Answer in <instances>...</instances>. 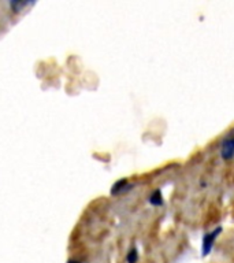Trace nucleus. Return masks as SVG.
<instances>
[{
  "instance_id": "nucleus-6",
  "label": "nucleus",
  "mask_w": 234,
  "mask_h": 263,
  "mask_svg": "<svg viewBox=\"0 0 234 263\" xmlns=\"http://www.w3.org/2000/svg\"><path fill=\"white\" fill-rule=\"evenodd\" d=\"M32 3H22V2H13V3H10V7L15 11V13H19L21 9L23 10V7H26V6H30Z\"/></svg>"
},
{
  "instance_id": "nucleus-3",
  "label": "nucleus",
  "mask_w": 234,
  "mask_h": 263,
  "mask_svg": "<svg viewBox=\"0 0 234 263\" xmlns=\"http://www.w3.org/2000/svg\"><path fill=\"white\" fill-rule=\"evenodd\" d=\"M133 187H135V185L129 183V180L121 179V180H118L117 183H114V185L111 187V191H110V193H111L113 196H117V195H121V193L129 192L130 189H133Z\"/></svg>"
},
{
  "instance_id": "nucleus-4",
  "label": "nucleus",
  "mask_w": 234,
  "mask_h": 263,
  "mask_svg": "<svg viewBox=\"0 0 234 263\" xmlns=\"http://www.w3.org/2000/svg\"><path fill=\"white\" fill-rule=\"evenodd\" d=\"M148 203L153 207H162L164 204V197H163L162 189H153L152 193L149 195Z\"/></svg>"
},
{
  "instance_id": "nucleus-7",
  "label": "nucleus",
  "mask_w": 234,
  "mask_h": 263,
  "mask_svg": "<svg viewBox=\"0 0 234 263\" xmlns=\"http://www.w3.org/2000/svg\"><path fill=\"white\" fill-rule=\"evenodd\" d=\"M68 263H86L85 260H82V259H69Z\"/></svg>"
},
{
  "instance_id": "nucleus-1",
  "label": "nucleus",
  "mask_w": 234,
  "mask_h": 263,
  "mask_svg": "<svg viewBox=\"0 0 234 263\" xmlns=\"http://www.w3.org/2000/svg\"><path fill=\"white\" fill-rule=\"evenodd\" d=\"M222 230H223V227L222 226H216L215 229H212L210 232L204 233V236L202 239V256L203 258H206L208 255L211 254L212 248H214V245L216 243V239L221 236L222 235Z\"/></svg>"
},
{
  "instance_id": "nucleus-2",
  "label": "nucleus",
  "mask_w": 234,
  "mask_h": 263,
  "mask_svg": "<svg viewBox=\"0 0 234 263\" xmlns=\"http://www.w3.org/2000/svg\"><path fill=\"white\" fill-rule=\"evenodd\" d=\"M221 158L225 162H230L234 159V133L227 134L221 143L219 150Z\"/></svg>"
},
{
  "instance_id": "nucleus-5",
  "label": "nucleus",
  "mask_w": 234,
  "mask_h": 263,
  "mask_svg": "<svg viewBox=\"0 0 234 263\" xmlns=\"http://www.w3.org/2000/svg\"><path fill=\"white\" fill-rule=\"evenodd\" d=\"M140 260V251L139 248L133 245L126 254V263H137Z\"/></svg>"
}]
</instances>
